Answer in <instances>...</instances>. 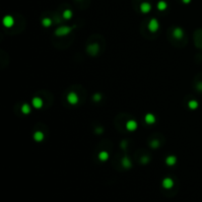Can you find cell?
Masks as SVG:
<instances>
[{"label": "cell", "mask_w": 202, "mask_h": 202, "mask_svg": "<svg viewBox=\"0 0 202 202\" xmlns=\"http://www.w3.org/2000/svg\"><path fill=\"white\" fill-rule=\"evenodd\" d=\"M188 107H189V109H197V107H198V103H197L196 101L192 100L188 103Z\"/></svg>", "instance_id": "cell-15"}, {"label": "cell", "mask_w": 202, "mask_h": 202, "mask_svg": "<svg viewBox=\"0 0 202 202\" xmlns=\"http://www.w3.org/2000/svg\"><path fill=\"white\" fill-rule=\"evenodd\" d=\"M148 29L150 30V32H152V33L157 32L158 29H159V22H158V20H156L155 18L151 19L148 24Z\"/></svg>", "instance_id": "cell-1"}, {"label": "cell", "mask_w": 202, "mask_h": 202, "mask_svg": "<svg viewBox=\"0 0 202 202\" xmlns=\"http://www.w3.org/2000/svg\"><path fill=\"white\" fill-rule=\"evenodd\" d=\"M32 104H33L34 107H36V109H41L43 107V100L39 97H35L33 99V101H32Z\"/></svg>", "instance_id": "cell-5"}, {"label": "cell", "mask_w": 202, "mask_h": 202, "mask_svg": "<svg viewBox=\"0 0 202 202\" xmlns=\"http://www.w3.org/2000/svg\"><path fill=\"white\" fill-rule=\"evenodd\" d=\"M22 111H23V113H25V114H28L31 112V107H30V105L28 104H24L22 105Z\"/></svg>", "instance_id": "cell-14"}, {"label": "cell", "mask_w": 202, "mask_h": 202, "mask_svg": "<svg viewBox=\"0 0 202 202\" xmlns=\"http://www.w3.org/2000/svg\"><path fill=\"white\" fill-rule=\"evenodd\" d=\"M43 25L45 27H49L50 25H51V20L49 19V18H45V19L43 20Z\"/></svg>", "instance_id": "cell-18"}, {"label": "cell", "mask_w": 202, "mask_h": 202, "mask_svg": "<svg viewBox=\"0 0 202 202\" xmlns=\"http://www.w3.org/2000/svg\"><path fill=\"white\" fill-rule=\"evenodd\" d=\"M190 1H191V0H182V2L183 3H185V4H188Z\"/></svg>", "instance_id": "cell-20"}, {"label": "cell", "mask_w": 202, "mask_h": 202, "mask_svg": "<svg viewBox=\"0 0 202 202\" xmlns=\"http://www.w3.org/2000/svg\"><path fill=\"white\" fill-rule=\"evenodd\" d=\"M126 128L129 131H133V130H135L137 128V122L134 120H128L126 122Z\"/></svg>", "instance_id": "cell-6"}, {"label": "cell", "mask_w": 202, "mask_h": 202, "mask_svg": "<svg viewBox=\"0 0 202 202\" xmlns=\"http://www.w3.org/2000/svg\"><path fill=\"white\" fill-rule=\"evenodd\" d=\"M151 4L150 3H148V2H143V3L140 5V10H141V12L142 13H148V12H150L151 11Z\"/></svg>", "instance_id": "cell-4"}, {"label": "cell", "mask_w": 202, "mask_h": 202, "mask_svg": "<svg viewBox=\"0 0 202 202\" xmlns=\"http://www.w3.org/2000/svg\"><path fill=\"white\" fill-rule=\"evenodd\" d=\"M122 163H123V166L126 167V168L130 166V162H129V160H128L127 158H124V159H123V161H122Z\"/></svg>", "instance_id": "cell-19"}, {"label": "cell", "mask_w": 202, "mask_h": 202, "mask_svg": "<svg viewBox=\"0 0 202 202\" xmlns=\"http://www.w3.org/2000/svg\"><path fill=\"white\" fill-rule=\"evenodd\" d=\"M43 132H41V131H36L35 132V134H34V138H35L36 141H43Z\"/></svg>", "instance_id": "cell-11"}, {"label": "cell", "mask_w": 202, "mask_h": 202, "mask_svg": "<svg viewBox=\"0 0 202 202\" xmlns=\"http://www.w3.org/2000/svg\"><path fill=\"white\" fill-rule=\"evenodd\" d=\"M3 25L7 28H10L14 25V19L11 16H5L3 19Z\"/></svg>", "instance_id": "cell-3"}, {"label": "cell", "mask_w": 202, "mask_h": 202, "mask_svg": "<svg viewBox=\"0 0 202 202\" xmlns=\"http://www.w3.org/2000/svg\"><path fill=\"white\" fill-rule=\"evenodd\" d=\"M67 101L68 103L71 105H75L78 103V96L76 93H74V92H71V93L68 94L67 96Z\"/></svg>", "instance_id": "cell-2"}, {"label": "cell", "mask_w": 202, "mask_h": 202, "mask_svg": "<svg viewBox=\"0 0 202 202\" xmlns=\"http://www.w3.org/2000/svg\"><path fill=\"white\" fill-rule=\"evenodd\" d=\"M70 32V29L69 28H66V27H64V28H60L58 29L56 31V35H59V36H62V35H66V34H68Z\"/></svg>", "instance_id": "cell-10"}, {"label": "cell", "mask_w": 202, "mask_h": 202, "mask_svg": "<svg viewBox=\"0 0 202 202\" xmlns=\"http://www.w3.org/2000/svg\"><path fill=\"white\" fill-rule=\"evenodd\" d=\"M168 7V5H167V3L165 1H160V2H158V4H157V8L159 9L160 11H164V10H166Z\"/></svg>", "instance_id": "cell-12"}, {"label": "cell", "mask_w": 202, "mask_h": 202, "mask_svg": "<svg viewBox=\"0 0 202 202\" xmlns=\"http://www.w3.org/2000/svg\"><path fill=\"white\" fill-rule=\"evenodd\" d=\"M173 184H174V181L169 178H165L164 181H163V185H164V187H166V188H171L172 186H173Z\"/></svg>", "instance_id": "cell-7"}, {"label": "cell", "mask_w": 202, "mask_h": 202, "mask_svg": "<svg viewBox=\"0 0 202 202\" xmlns=\"http://www.w3.org/2000/svg\"><path fill=\"white\" fill-rule=\"evenodd\" d=\"M63 17L65 18V19H70L71 17H72V12H71V10H65L63 12Z\"/></svg>", "instance_id": "cell-17"}, {"label": "cell", "mask_w": 202, "mask_h": 202, "mask_svg": "<svg viewBox=\"0 0 202 202\" xmlns=\"http://www.w3.org/2000/svg\"><path fill=\"white\" fill-rule=\"evenodd\" d=\"M174 36H176V39H181L183 36V32L181 29H176L174 31Z\"/></svg>", "instance_id": "cell-13"}, {"label": "cell", "mask_w": 202, "mask_h": 202, "mask_svg": "<svg viewBox=\"0 0 202 202\" xmlns=\"http://www.w3.org/2000/svg\"><path fill=\"white\" fill-rule=\"evenodd\" d=\"M99 158H100L101 161H105L107 158H109V154H107V152H105V151H103V152H101L100 154H99Z\"/></svg>", "instance_id": "cell-16"}, {"label": "cell", "mask_w": 202, "mask_h": 202, "mask_svg": "<svg viewBox=\"0 0 202 202\" xmlns=\"http://www.w3.org/2000/svg\"><path fill=\"white\" fill-rule=\"evenodd\" d=\"M155 120H156L155 116H154L153 114H151V113H148L145 116V121L148 123V124H152V123L155 122Z\"/></svg>", "instance_id": "cell-8"}, {"label": "cell", "mask_w": 202, "mask_h": 202, "mask_svg": "<svg viewBox=\"0 0 202 202\" xmlns=\"http://www.w3.org/2000/svg\"><path fill=\"white\" fill-rule=\"evenodd\" d=\"M176 158L174 156H169L166 159V163L169 166H174L176 164Z\"/></svg>", "instance_id": "cell-9"}]
</instances>
